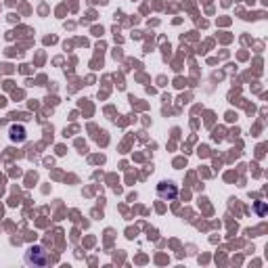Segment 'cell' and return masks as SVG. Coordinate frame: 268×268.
<instances>
[{"label":"cell","instance_id":"cell-1","mask_svg":"<svg viewBox=\"0 0 268 268\" xmlns=\"http://www.w3.org/2000/svg\"><path fill=\"white\" fill-rule=\"evenodd\" d=\"M25 262L27 264H34V266H46L48 264V256H46V251H42L40 247H34V249L27 251Z\"/></svg>","mask_w":268,"mask_h":268},{"label":"cell","instance_id":"cell-3","mask_svg":"<svg viewBox=\"0 0 268 268\" xmlns=\"http://www.w3.org/2000/svg\"><path fill=\"white\" fill-rule=\"evenodd\" d=\"M11 132H13V134H11V138H13V140H19V143H21V140L25 138V130L21 128V126H19V128H13Z\"/></svg>","mask_w":268,"mask_h":268},{"label":"cell","instance_id":"cell-2","mask_svg":"<svg viewBox=\"0 0 268 268\" xmlns=\"http://www.w3.org/2000/svg\"><path fill=\"white\" fill-rule=\"evenodd\" d=\"M157 195L162 197V199L172 201V199L178 197V189H176V185H172V182H159V185H157Z\"/></svg>","mask_w":268,"mask_h":268}]
</instances>
